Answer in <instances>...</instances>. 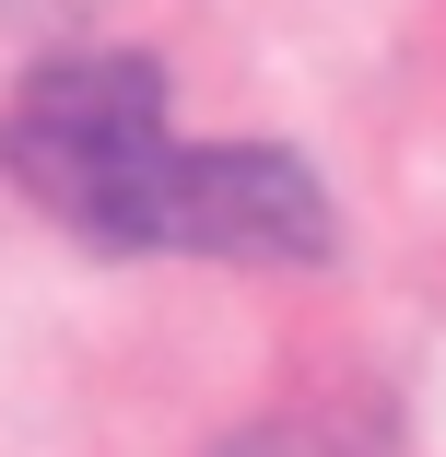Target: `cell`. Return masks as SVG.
I'll return each mask as SVG.
<instances>
[{
  "instance_id": "6da1fadb",
  "label": "cell",
  "mask_w": 446,
  "mask_h": 457,
  "mask_svg": "<svg viewBox=\"0 0 446 457\" xmlns=\"http://www.w3.org/2000/svg\"><path fill=\"white\" fill-rule=\"evenodd\" d=\"M0 176L82 246L118 258H329V188L271 141H176L164 71L141 47L36 59L0 106Z\"/></svg>"
},
{
  "instance_id": "7a4b0ae2",
  "label": "cell",
  "mask_w": 446,
  "mask_h": 457,
  "mask_svg": "<svg viewBox=\"0 0 446 457\" xmlns=\"http://www.w3.org/2000/svg\"><path fill=\"white\" fill-rule=\"evenodd\" d=\"M223 457H329L317 434H247V445H223Z\"/></svg>"
}]
</instances>
